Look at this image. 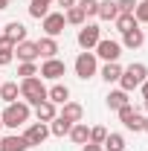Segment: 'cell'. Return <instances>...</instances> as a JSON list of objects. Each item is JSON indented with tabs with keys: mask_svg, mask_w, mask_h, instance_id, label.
Listing matches in <instances>:
<instances>
[{
	"mask_svg": "<svg viewBox=\"0 0 148 151\" xmlns=\"http://www.w3.org/2000/svg\"><path fill=\"white\" fill-rule=\"evenodd\" d=\"M15 55H18L20 61H35L41 52H38L35 41H20V44H15Z\"/></svg>",
	"mask_w": 148,
	"mask_h": 151,
	"instance_id": "obj_11",
	"label": "cell"
},
{
	"mask_svg": "<svg viewBox=\"0 0 148 151\" xmlns=\"http://www.w3.org/2000/svg\"><path fill=\"white\" fill-rule=\"evenodd\" d=\"M134 18H137V23H148V0L137 3V9H134Z\"/></svg>",
	"mask_w": 148,
	"mask_h": 151,
	"instance_id": "obj_30",
	"label": "cell"
},
{
	"mask_svg": "<svg viewBox=\"0 0 148 151\" xmlns=\"http://www.w3.org/2000/svg\"><path fill=\"white\" fill-rule=\"evenodd\" d=\"M20 96H23V102L26 105H41L44 99H47V87H44V78H23L20 81Z\"/></svg>",
	"mask_w": 148,
	"mask_h": 151,
	"instance_id": "obj_1",
	"label": "cell"
},
{
	"mask_svg": "<svg viewBox=\"0 0 148 151\" xmlns=\"http://www.w3.org/2000/svg\"><path fill=\"white\" fill-rule=\"evenodd\" d=\"M18 93H20V87H18V81H0V99L6 102V105H12V102H18Z\"/></svg>",
	"mask_w": 148,
	"mask_h": 151,
	"instance_id": "obj_19",
	"label": "cell"
},
{
	"mask_svg": "<svg viewBox=\"0 0 148 151\" xmlns=\"http://www.w3.org/2000/svg\"><path fill=\"white\" fill-rule=\"evenodd\" d=\"M32 3H44V6H50V3H52V0H32Z\"/></svg>",
	"mask_w": 148,
	"mask_h": 151,
	"instance_id": "obj_39",
	"label": "cell"
},
{
	"mask_svg": "<svg viewBox=\"0 0 148 151\" xmlns=\"http://www.w3.org/2000/svg\"><path fill=\"white\" fill-rule=\"evenodd\" d=\"M113 23H116V29H119L122 35H125L128 29H137V18H134V15H116Z\"/></svg>",
	"mask_w": 148,
	"mask_h": 151,
	"instance_id": "obj_26",
	"label": "cell"
},
{
	"mask_svg": "<svg viewBox=\"0 0 148 151\" xmlns=\"http://www.w3.org/2000/svg\"><path fill=\"white\" fill-rule=\"evenodd\" d=\"M125 105H131L125 90H113V93H108V108H111V111H119V108H125Z\"/></svg>",
	"mask_w": 148,
	"mask_h": 151,
	"instance_id": "obj_24",
	"label": "cell"
},
{
	"mask_svg": "<svg viewBox=\"0 0 148 151\" xmlns=\"http://www.w3.org/2000/svg\"><path fill=\"white\" fill-rule=\"evenodd\" d=\"M75 76L78 78H90V76H96V52H90V50H84L81 55L75 58Z\"/></svg>",
	"mask_w": 148,
	"mask_h": 151,
	"instance_id": "obj_4",
	"label": "cell"
},
{
	"mask_svg": "<svg viewBox=\"0 0 148 151\" xmlns=\"http://www.w3.org/2000/svg\"><path fill=\"white\" fill-rule=\"evenodd\" d=\"M145 44V35H142V29L137 26V29H128L125 35H122V47H128V50H137V47H142Z\"/></svg>",
	"mask_w": 148,
	"mask_h": 151,
	"instance_id": "obj_16",
	"label": "cell"
},
{
	"mask_svg": "<svg viewBox=\"0 0 148 151\" xmlns=\"http://www.w3.org/2000/svg\"><path fill=\"white\" fill-rule=\"evenodd\" d=\"M145 108H148V99H145Z\"/></svg>",
	"mask_w": 148,
	"mask_h": 151,
	"instance_id": "obj_42",
	"label": "cell"
},
{
	"mask_svg": "<svg viewBox=\"0 0 148 151\" xmlns=\"http://www.w3.org/2000/svg\"><path fill=\"white\" fill-rule=\"evenodd\" d=\"M142 131H145V134H148V119H145V125H142Z\"/></svg>",
	"mask_w": 148,
	"mask_h": 151,
	"instance_id": "obj_40",
	"label": "cell"
},
{
	"mask_svg": "<svg viewBox=\"0 0 148 151\" xmlns=\"http://www.w3.org/2000/svg\"><path fill=\"white\" fill-rule=\"evenodd\" d=\"M116 9H119V15H134L137 0H116Z\"/></svg>",
	"mask_w": 148,
	"mask_h": 151,
	"instance_id": "obj_32",
	"label": "cell"
},
{
	"mask_svg": "<svg viewBox=\"0 0 148 151\" xmlns=\"http://www.w3.org/2000/svg\"><path fill=\"white\" fill-rule=\"evenodd\" d=\"M119 76H122V67L116 64V61H108L105 67H102V78L111 84V81H119Z\"/></svg>",
	"mask_w": 148,
	"mask_h": 151,
	"instance_id": "obj_25",
	"label": "cell"
},
{
	"mask_svg": "<svg viewBox=\"0 0 148 151\" xmlns=\"http://www.w3.org/2000/svg\"><path fill=\"white\" fill-rule=\"evenodd\" d=\"M47 99H50L52 105H64V102H70V90H67V84H52V87L47 90Z\"/></svg>",
	"mask_w": 148,
	"mask_h": 151,
	"instance_id": "obj_17",
	"label": "cell"
},
{
	"mask_svg": "<svg viewBox=\"0 0 148 151\" xmlns=\"http://www.w3.org/2000/svg\"><path fill=\"white\" fill-rule=\"evenodd\" d=\"M64 70H67V67H64V61H58V58H47V61H44V64H41V78H52V81H55V78H61V76H64Z\"/></svg>",
	"mask_w": 148,
	"mask_h": 151,
	"instance_id": "obj_10",
	"label": "cell"
},
{
	"mask_svg": "<svg viewBox=\"0 0 148 151\" xmlns=\"http://www.w3.org/2000/svg\"><path fill=\"white\" fill-rule=\"evenodd\" d=\"M38 44V52H41V55L44 58H55V52H58V44H55V38H41V41H35Z\"/></svg>",
	"mask_w": 148,
	"mask_h": 151,
	"instance_id": "obj_20",
	"label": "cell"
},
{
	"mask_svg": "<svg viewBox=\"0 0 148 151\" xmlns=\"http://www.w3.org/2000/svg\"><path fill=\"white\" fill-rule=\"evenodd\" d=\"M70 139H73L75 145H84V142H90V128H87L84 122H75L73 128H70Z\"/></svg>",
	"mask_w": 148,
	"mask_h": 151,
	"instance_id": "obj_18",
	"label": "cell"
},
{
	"mask_svg": "<svg viewBox=\"0 0 148 151\" xmlns=\"http://www.w3.org/2000/svg\"><path fill=\"white\" fill-rule=\"evenodd\" d=\"M35 116H38V122H52L58 116V111H55V105L50 99H44L41 105H35Z\"/></svg>",
	"mask_w": 148,
	"mask_h": 151,
	"instance_id": "obj_14",
	"label": "cell"
},
{
	"mask_svg": "<svg viewBox=\"0 0 148 151\" xmlns=\"http://www.w3.org/2000/svg\"><path fill=\"white\" fill-rule=\"evenodd\" d=\"M145 76H148V67L137 61V64H131L128 70H122V76H119V84H122V90H125V93H131L134 87H139V84L145 81Z\"/></svg>",
	"mask_w": 148,
	"mask_h": 151,
	"instance_id": "obj_3",
	"label": "cell"
},
{
	"mask_svg": "<svg viewBox=\"0 0 148 151\" xmlns=\"http://www.w3.org/2000/svg\"><path fill=\"white\" fill-rule=\"evenodd\" d=\"M58 6H64V9H73V6H75V0H58Z\"/></svg>",
	"mask_w": 148,
	"mask_h": 151,
	"instance_id": "obj_36",
	"label": "cell"
},
{
	"mask_svg": "<svg viewBox=\"0 0 148 151\" xmlns=\"http://www.w3.org/2000/svg\"><path fill=\"white\" fill-rule=\"evenodd\" d=\"M0 128H3V119H0Z\"/></svg>",
	"mask_w": 148,
	"mask_h": 151,
	"instance_id": "obj_41",
	"label": "cell"
},
{
	"mask_svg": "<svg viewBox=\"0 0 148 151\" xmlns=\"http://www.w3.org/2000/svg\"><path fill=\"white\" fill-rule=\"evenodd\" d=\"M70 128H73V122H67V119L55 116V119H52V125H50V134H55V137H64V134H70Z\"/></svg>",
	"mask_w": 148,
	"mask_h": 151,
	"instance_id": "obj_28",
	"label": "cell"
},
{
	"mask_svg": "<svg viewBox=\"0 0 148 151\" xmlns=\"http://www.w3.org/2000/svg\"><path fill=\"white\" fill-rule=\"evenodd\" d=\"M119 119H122V125H125L128 131H142V125H145V119H142L139 113L134 111L131 105H125V108H119Z\"/></svg>",
	"mask_w": 148,
	"mask_h": 151,
	"instance_id": "obj_7",
	"label": "cell"
},
{
	"mask_svg": "<svg viewBox=\"0 0 148 151\" xmlns=\"http://www.w3.org/2000/svg\"><path fill=\"white\" fill-rule=\"evenodd\" d=\"M75 6H81V12H84L87 18H93V15H99V0H78Z\"/></svg>",
	"mask_w": 148,
	"mask_h": 151,
	"instance_id": "obj_29",
	"label": "cell"
},
{
	"mask_svg": "<svg viewBox=\"0 0 148 151\" xmlns=\"http://www.w3.org/2000/svg\"><path fill=\"white\" fill-rule=\"evenodd\" d=\"M96 55H102L105 61H119L122 44H119V41H111V38H102V41L96 44Z\"/></svg>",
	"mask_w": 148,
	"mask_h": 151,
	"instance_id": "obj_6",
	"label": "cell"
},
{
	"mask_svg": "<svg viewBox=\"0 0 148 151\" xmlns=\"http://www.w3.org/2000/svg\"><path fill=\"white\" fill-rule=\"evenodd\" d=\"M61 119H67V122H81V116H84V108L78 105V102H64V108H61V113H58Z\"/></svg>",
	"mask_w": 148,
	"mask_h": 151,
	"instance_id": "obj_12",
	"label": "cell"
},
{
	"mask_svg": "<svg viewBox=\"0 0 148 151\" xmlns=\"http://www.w3.org/2000/svg\"><path fill=\"white\" fill-rule=\"evenodd\" d=\"M0 9H9V0H0Z\"/></svg>",
	"mask_w": 148,
	"mask_h": 151,
	"instance_id": "obj_38",
	"label": "cell"
},
{
	"mask_svg": "<svg viewBox=\"0 0 148 151\" xmlns=\"http://www.w3.org/2000/svg\"><path fill=\"white\" fill-rule=\"evenodd\" d=\"M119 9H116V0H102L99 3V18L102 20H116Z\"/></svg>",
	"mask_w": 148,
	"mask_h": 151,
	"instance_id": "obj_22",
	"label": "cell"
},
{
	"mask_svg": "<svg viewBox=\"0 0 148 151\" xmlns=\"http://www.w3.org/2000/svg\"><path fill=\"white\" fill-rule=\"evenodd\" d=\"M139 87H142V96H145V99H148V78H145V81H142V84H139Z\"/></svg>",
	"mask_w": 148,
	"mask_h": 151,
	"instance_id": "obj_37",
	"label": "cell"
},
{
	"mask_svg": "<svg viewBox=\"0 0 148 151\" xmlns=\"http://www.w3.org/2000/svg\"><path fill=\"white\" fill-rule=\"evenodd\" d=\"M18 76H23V78H32V76H38V67L32 64V61H23L18 67Z\"/></svg>",
	"mask_w": 148,
	"mask_h": 151,
	"instance_id": "obj_31",
	"label": "cell"
},
{
	"mask_svg": "<svg viewBox=\"0 0 148 151\" xmlns=\"http://www.w3.org/2000/svg\"><path fill=\"white\" fill-rule=\"evenodd\" d=\"M3 29H6V32H3V38H9L12 44H20V41H26V26H23V23H18V20L6 23Z\"/></svg>",
	"mask_w": 148,
	"mask_h": 151,
	"instance_id": "obj_13",
	"label": "cell"
},
{
	"mask_svg": "<svg viewBox=\"0 0 148 151\" xmlns=\"http://www.w3.org/2000/svg\"><path fill=\"white\" fill-rule=\"evenodd\" d=\"M0 119H3L6 128H18V125H23L29 119V105L26 102H12V105H6V111L0 113Z\"/></svg>",
	"mask_w": 148,
	"mask_h": 151,
	"instance_id": "obj_2",
	"label": "cell"
},
{
	"mask_svg": "<svg viewBox=\"0 0 148 151\" xmlns=\"http://www.w3.org/2000/svg\"><path fill=\"white\" fill-rule=\"evenodd\" d=\"M99 41H102V32H99L96 23H84V26L78 29V47H81V50H93Z\"/></svg>",
	"mask_w": 148,
	"mask_h": 151,
	"instance_id": "obj_5",
	"label": "cell"
},
{
	"mask_svg": "<svg viewBox=\"0 0 148 151\" xmlns=\"http://www.w3.org/2000/svg\"><path fill=\"white\" fill-rule=\"evenodd\" d=\"M29 15H32V18H47L50 12H47L44 3H29Z\"/></svg>",
	"mask_w": 148,
	"mask_h": 151,
	"instance_id": "obj_34",
	"label": "cell"
},
{
	"mask_svg": "<svg viewBox=\"0 0 148 151\" xmlns=\"http://www.w3.org/2000/svg\"><path fill=\"white\" fill-rule=\"evenodd\" d=\"M84 12H81V6H73V9H67V15H64V20L67 23H73V26H84Z\"/></svg>",
	"mask_w": 148,
	"mask_h": 151,
	"instance_id": "obj_27",
	"label": "cell"
},
{
	"mask_svg": "<svg viewBox=\"0 0 148 151\" xmlns=\"http://www.w3.org/2000/svg\"><path fill=\"white\" fill-rule=\"evenodd\" d=\"M47 137H50V128H47V122H35V125H29V128L23 131V139H26L29 145H41Z\"/></svg>",
	"mask_w": 148,
	"mask_h": 151,
	"instance_id": "obj_8",
	"label": "cell"
},
{
	"mask_svg": "<svg viewBox=\"0 0 148 151\" xmlns=\"http://www.w3.org/2000/svg\"><path fill=\"white\" fill-rule=\"evenodd\" d=\"M81 151H105V148L96 145V142H84V148H81Z\"/></svg>",
	"mask_w": 148,
	"mask_h": 151,
	"instance_id": "obj_35",
	"label": "cell"
},
{
	"mask_svg": "<svg viewBox=\"0 0 148 151\" xmlns=\"http://www.w3.org/2000/svg\"><path fill=\"white\" fill-rule=\"evenodd\" d=\"M105 137H108V131H105L102 125H96V128H90V142H96V145H102V142H105Z\"/></svg>",
	"mask_w": 148,
	"mask_h": 151,
	"instance_id": "obj_33",
	"label": "cell"
},
{
	"mask_svg": "<svg viewBox=\"0 0 148 151\" xmlns=\"http://www.w3.org/2000/svg\"><path fill=\"white\" fill-rule=\"evenodd\" d=\"M12 58H15V44H12L9 38L0 35V67H6Z\"/></svg>",
	"mask_w": 148,
	"mask_h": 151,
	"instance_id": "obj_21",
	"label": "cell"
},
{
	"mask_svg": "<svg viewBox=\"0 0 148 151\" xmlns=\"http://www.w3.org/2000/svg\"><path fill=\"white\" fill-rule=\"evenodd\" d=\"M102 148L105 151H125V137L122 134H108L105 142H102Z\"/></svg>",
	"mask_w": 148,
	"mask_h": 151,
	"instance_id": "obj_23",
	"label": "cell"
},
{
	"mask_svg": "<svg viewBox=\"0 0 148 151\" xmlns=\"http://www.w3.org/2000/svg\"><path fill=\"white\" fill-rule=\"evenodd\" d=\"M26 148H29V142L23 137H15V134H9V137L0 139V151H26Z\"/></svg>",
	"mask_w": 148,
	"mask_h": 151,
	"instance_id": "obj_15",
	"label": "cell"
},
{
	"mask_svg": "<svg viewBox=\"0 0 148 151\" xmlns=\"http://www.w3.org/2000/svg\"><path fill=\"white\" fill-rule=\"evenodd\" d=\"M41 20H44V32L50 38L61 35V32H64V23H67V20H64V12H52V15H47V18H41Z\"/></svg>",
	"mask_w": 148,
	"mask_h": 151,
	"instance_id": "obj_9",
	"label": "cell"
}]
</instances>
